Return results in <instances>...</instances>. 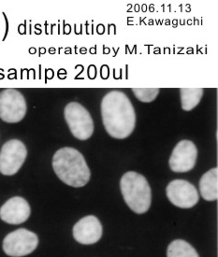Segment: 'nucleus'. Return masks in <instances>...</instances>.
<instances>
[{
    "label": "nucleus",
    "mask_w": 218,
    "mask_h": 257,
    "mask_svg": "<svg viewBox=\"0 0 218 257\" xmlns=\"http://www.w3.org/2000/svg\"><path fill=\"white\" fill-rule=\"evenodd\" d=\"M132 91L140 101L145 103L154 101L159 94L158 88H133Z\"/></svg>",
    "instance_id": "15"
},
{
    "label": "nucleus",
    "mask_w": 218,
    "mask_h": 257,
    "mask_svg": "<svg viewBox=\"0 0 218 257\" xmlns=\"http://www.w3.org/2000/svg\"><path fill=\"white\" fill-rule=\"evenodd\" d=\"M53 169L63 183L71 187H83L90 180V169L82 154L70 147L58 150L53 157Z\"/></svg>",
    "instance_id": "2"
},
{
    "label": "nucleus",
    "mask_w": 218,
    "mask_h": 257,
    "mask_svg": "<svg viewBox=\"0 0 218 257\" xmlns=\"http://www.w3.org/2000/svg\"><path fill=\"white\" fill-rule=\"evenodd\" d=\"M64 116L71 134L80 141H86L94 133V122L88 110L78 102H70L64 109Z\"/></svg>",
    "instance_id": "4"
},
{
    "label": "nucleus",
    "mask_w": 218,
    "mask_h": 257,
    "mask_svg": "<svg viewBox=\"0 0 218 257\" xmlns=\"http://www.w3.org/2000/svg\"><path fill=\"white\" fill-rule=\"evenodd\" d=\"M198 149L196 145L187 140L178 143L171 154L169 165L173 172L183 173L193 169L197 162Z\"/></svg>",
    "instance_id": "9"
},
{
    "label": "nucleus",
    "mask_w": 218,
    "mask_h": 257,
    "mask_svg": "<svg viewBox=\"0 0 218 257\" xmlns=\"http://www.w3.org/2000/svg\"><path fill=\"white\" fill-rule=\"evenodd\" d=\"M199 192L203 199L214 201L218 198V169L208 170L199 181Z\"/></svg>",
    "instance_id": "12"
},
{
    "label": "nucleus",
    "mask_w": 218,
    "mask_h": 257,
    "mask_svg": "<svg viewBox=\"0 0 218 257\" xmlns=\"http://www.w3.org/2000/svg\"><path fill=\"white\" fill-rule=\"evenodd\" d=\"M30 213L29 204L21 196L12 197L0 208L1 220L10 224L25 223L30 216Z\"/></svg>",
    "instance_id": "11"
},
{
    "label": "nucleus",
    "mask_w": 218,
    "mask_h": 257,
    "mask_svg": "<svg viewBox=\"0 0 218 257\" xmlns=\"http://www.w3.org/2000/svg\"><path fill=\"white\" fill-rule=\"evenodd\" d=\"M103 124L112 138L124 140L131 135L136 125L133 105L123 92L112 91L101 101Z\"/></svg>",
    "instance_id": "1"
},
{
    "label": "nucleus",
    "mask_w": 218,
    "mask_h": 257,
    "mask_svg": "<svg viewBox=\"0 0 218 257\" xmlns=\"http://www.w3.org/2000/svg\"><path fill=\"white\" fill-rule=\"evenodd\" d=\"M76 241L83 245L96 243L102 236V225L94 215L83 217L73 227Z\"/></svg>",
    "instance_id": "10"
},
{
    "label": "nucleus",
    "mask_w": 218,
    "mask_h": 257,
    "mask_svg": "<svg viewBox=\"0 0 218 257\" xmlns=\"http://www.w3.org/2000/svg\"><path fill=\"white\" fill-rule=\"evenodd\" d=\"M28 150L19 140L6 142L0 152V173L5 176L15 175L27 159Z\"/></svg>",
    "instance_id": "5"
},
{
    "label": "nucleus",
    "mask_w": 218,
    "mask_h": 257,
    "mask_svg": "<svg viewBox=\"0 0 218 257\" xmlns=\"http://www.w3.org/2000/svg\"><path fill=\"white\" fill-rule=\"evenodd\" d=\"M181 102L182 108L185 111H190L196 108L203 95L202 88H181Z\"/></svg>",
    "instance_id": "13"
},
{
    "label": "nucleus",
    "mask_w": 218,
    "mask_h": 257,
    "mask_svg": "<svg viewBox=\"0 0 218 257\" xmlns=\"http://www.w3.org/2000/svg\"><path fill=\"white\" fill-rule=\"evenodd\" d=\"M168 257H199L190 244L182 239L173 240L167 250Z\"/></svg>",
    "instance_id": "14"
},
{
    "label": "nucleus",
    "mask_w": 218,
    "mask_h": 257,
    "mask_svg": "<svg viewBox=\"0 0 218 257\" xmlns=\"http://www.w3.org/2000/svg\"><path fill=\"white\" fill-rule=\"evenodd\" d=\"M38 244L39 238L35 233L20 228L5 237L3 240V250L10 256H26L36 250Z\"/></svg>",
    "instance_id": "6"
},
{
    "label": "nucleus",
    "mask_w": 218,
    "mask_h": 257,
    "mask_svg": "<svg viewBox=\"0 0 218 257\" xmlns=\"http://www.w3.org/2000/svg\"><path fill=\"white\" fill-rule=\"evenodd\" d=\"M166 194L174 206L181 209H190L198 202V190L184 180H174L168 184Z\"/></svg>",
    "instance_id": "8"
},
{
    "label": "nucleus",
    "mask_w": 218,
    "mask_h": 257,
    "mask_svg": "<svg viewBox=\"0 0 218 257\" xmlns=\"http://www.w3.org/2000/svg\"><path fill=\"white\" fill-rule=\"evenodd\" d=\"M27 113V102L18 90L5 89L0 93V118L10 123L19 122Z\"/></svg>",
    "instance_id": "7"
},
{
    "label": "nucleus",
    "mask_w": 218,
    "mask_h": 257,
    "mask_svg": "<svg viewBox=\"0 0 218 257\" xmlns=\"http://www.w3.org/2000/svg\"><path fill=\"white\" fill-rule=\"evenodd\" d=\"M124 200L137 214H143L149 210L152 201L150 185L145 177L130 171L124 174L120 181Z\"/></svg>",
    "instance_id": "3"
}]
</instances>
